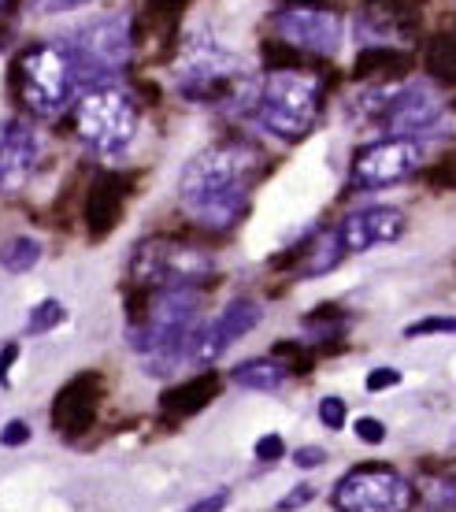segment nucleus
Instances as JSON below:
<instances>
[{"mask_svg": "<svg viewBox=\"0 0 456 512\" xmlns=\"http://www.w3.org/2000/svg\"><path fill=\"white\" fill-rule=\"evenodd\" d=\"M260 160V149L249 141H216L201 149L178 175L182 212L204 231H230L249 208Z\"/></svg>", "mask_w": 456, "mask_h": 512, "instance_id": "nucleus-1", "label": "nucleus"}, {"mask_svg": "<svg viewBox=\"0 0 456 512\" xmlns=\"http://www.w3.org/2000/svg\"><path fill=\"white\" fill-rule=\"evenodd\" d=\"M256 82L245 64L230 49H223L216 38L197 34L182 45L175 64V90L190 104H234V108H253Z\"/></svg>", "mask_w": 456, "mask_h": 512, "instance_id": "nucleus-2", "label": "nucleus"}, {"mask_svg": "<svg viewBox=\"0 0 456 512\" xmlns=\"http://www.w3.org/2000/svg\"><path fill=\"white\" fill-rule=\"evenodd\" d=\"M323 104V78L301 67H271L253 97V119L282 141H301L316 127Z\"/></svg>", "mask_w": 456, "mask_h": 512, "instance_id": "nucleus-3", "label": "nucleus"}, {"mask_svg": "<svg viewBox=\"0 0 456 512\" xmlns=\"http://www.w3.org/2000/svg\"><path fill=\"white\" fill-rule=\"evenodd\" d=\"M15 90L30 116L49 119L64 112L78 90V75L67 45L38 41L15 60Z\"/></svg>", "mask_w": 456, "mask_h": 512, "instance_id": "nucleus-4", "label": "nucleus"}, {"mask_svg": "<svg viewBox=\"0 0 456 512\" xmlns=\"http://www.w3.org/2000/svg\"><path fill=\"white\" fill-rule=\"evenodd\" d=\"M216 275V256L190 242L175 238H149L130 256V279L141 290H197L204 279Z\"/></svg>", "mask_w": 456, "mask_h": 512, "instance_id": "nucleus-5", "label": "nucleus"}, {"mask_svg": "<svg viewBox=\"0 0 456 512\" xmlns=\"http://www.w3.org/2000/svg\"><path fill=\"white\" fill-rule=\"evenodd\" d=\"M138 101L123 86H101L89 90L75 108V134L78 141L93 149L97 156H119L130 149V141L138 138Z\"/></svg>", "mask_w": 456, "mask_h": 512, "instance_id": "nucleus-6", "label": "nucleus"}, {"mask_svg": "<svg viewBox=\"0 0 456 512\" xmlns=\"http://www.w3.org/2000/svg\"><path fill=\"white\" fill-rule=\"evenodd\" d=\"M67 52L75 64L78 86H86V93L112 86V75L130 64V52H134V19L127 12L104 15L97 23L82 26L67 41Z\"/></svg>", "mask_w": 456, "mask_h": 512, "instance_id": "nucleus-7", "label": "nucleus"}, {"mask_svg": "<svg viewBox=\"0 0 456 512\" xmlns=\"http://www.w3.org/2000/svg\"><path fill=\"white\" fill-rule=\"evenodd\" d=\"M416 498V483L390 464L349 468L330 490V505L338 512H408Z\"/></svg>", "mask_w": 456, "mask_h": 512, "instance_id": "nucleus-8", "label": "nucleus"}, {"mask_svg": "<svg viewBox=\"0 0 456 512\" xmlns=\"http://www.w3.org/2000/svg\"><path fill=\"white\" fill-rule=\"evenodd\" d=\"M271 26L282 45L316 52V56H334L345 38V19L330 4H282L271 15Z\"/></svg>", "mask_w": 456, "mask_h": 512, "instance_id": "nucleus-9", "label": "nucleus"}, {"mask_svg": "<svg viewBox=\"0 0 456 512\" xmlns=\"http://www.w3.org/2000/svg\"><path fill=\"white\" fill-rule=\"evenodd\" d=\"M423 164V149L416 138H379L356 149L353 167H349V182L356 190H386L416 175Z\"/></svg>", "mask_w": 456, "mask_h": 512, "instance_id": "nucleus-10", "label": "nucleus"}, {"mask_svg": "<svg viewBox=\"0 0 456 512\" xmlns=\"http://www.w3.org/2000/svg\"><path fill=\"white\" fill-rule=\"evenodd\" d=\"M442 112L445 101L431 82H405V86H390L386 108L375 123L386 130V138H419L438 127Z\"/></svg>", "mask_w": 456, "mask_h": 512, "instance_id": "nucleus-11", "label": "nucleus"}, {"mask_svg": "<svg viewBox=\"0 0 456 512\" xmlns=\"http://www.w3.org/2000/svg\"><path fill=\"white\" fill-rule=\"evenodd\" d=\"M264 320V308L253 297H234L216 320H208L193 334V368H208L212 360H219L238 338L253 331L256 323Z\"/></svg>", "mask_w": 456, "mask_h": 512, "instance_id": "nucleus-12", "label": "nucleus"}, {"mask_svg": "<svg viewBox=\"0 0 456 512\" xmlns=\"http://www.w3.org/2000/svg\"><path fill=\"white\" fill-rule=\"evenodd\" d=\"M342 238L345 253H371L379 245H393L401 234L408 231V216L393 205H368L356 208L334 227Z\"/></svg>", "mask_w": 456, "mask_h": 512, "instance_id": "nucleus-13", "label": "nucleus"}, {"mask_svg": "<svg viewBox=\"0 0 456 512\" xmlns=\"http://www.w3.org/2000/svg\"><path fill=\"white\" fill-rule=\"evenodd\" d=\"M41 164L38 134L23 123L0 130V193H19Z\"/></svg>", "mask_w": 456, "mask_h": 512, "instance_id": "nucleus-14", "label": "nucleus"}, {"mask_svg": "<svg viewBox=\"0 0 456 512\" xmlns=\"http://www.w3.org/2000/svg\"><path fill=\"white\" fill-rule=\"evenodd\" d=\"M119 216H123V193H119V182L101 179L86 197V231L89 238L101 242L104 234H112L119 227Z\"/></svg>", "mask_w": 456, "mask_h": 512, "instance_id": "nucleus-15", "label": "nucleus"}, {"mask_svg": "<svg viewBox=\"0 0 456 512\" xmlns=\"http://www.w3.org/2000/svg\"><path fill=\"white\" fill-rule=\"evenodd\" d=\"M286 379H290V364H282L279 357L241 360L238 368L230 372V383L238 390H253V394H275V390H282Z\"/></svg>", "mask_w": 456, "mask_h": 512, "instance_id": "nucleus-16", "label": "nucleus"}, {"mask_svg": "<svg viewBox=\"0 0 456 512\" xmlns=\"http://www.w3.org/2000/svg\"><path fill=\"white\" fill-rule=\"evenodd\" d=\"M342 256H345V249H342L338 231L319 234L316 242L304 249V260H301V268H297V275H301V279H319V275H327V271L338 268Z\"/></svg>", "mask_w": 456, "mask_h": 512, "instance_id": "nucleus-17", "label": "nucleus"}, {"mask_svg": "<svg viewBox=\"0 0 456 512\" xmlns=\"http://www.w3.org/2000/svg\"><path fill=\"white\" fill-rule=\"evenodd\" d=\"M41 260V242L38 238H30V234H15L8 242L0 245V268L8 271V275H26V271H34Z\"/></svg>", "mask_w": 456, "mask_h": 512, "instance_id": "nucleus-18", "label": "nucleus"}, {"mask_svg": "<svg viewBox=\"0 0 456 512\" xmlns=\"http://www.w3.org/2000/svg\"><path fill=\"white\" fill-rule=\"evenodd\" d=\"M212 394H216V383L212 379H193V383H186V386H178L175 394H167V401H164V409L167 412H197L201 405H208L212 401Z\"/></svg>", "mask_w": 456, "mask_h": 512, "instance_id": "nucleus-19", "label": "nucleus"}, {"mask_svg": "<svg viewBox=\"0 0 456 512\" xmlns=\"http://www.w3.org/2000/svg\"><path fill=\"white\" fill-rule=\"evenodd\" d=\"M416 494L427 501L431 512H456V475H438V479H423Z\"/></svg>", "mask_w": 456, "mask_h": 512, "instance_id": "nucleus-20", "label": "nucleus"}, {"mask_svg": "<svg viewBox=\"0 0 456 512\" xmlns=\"http://www.w3.org/2000/svg\"><path fill=\"white\" fill-rule=\"evenodd\" d=\"M64 320H67V312H64L60 301H41V305L30 308L23 334H30V338H34V334H52Z\"/></svg>", "mask_w": 456, "mask_h": 512, "instance_id": "nucleus-21", "label": "nucleus"}, {"mask_svg": "<svg viewBox=\"0 0 456 512\" xmlns=\"http://www.w3.org/2000/svg\"><path fill=\"white\" fill-rule=\"evenodd\" d=\"M319 423H323L327 431H345V423H349V405H345L338 394L319 397Z\"/></svg>", "mask_w": 456, "mask_h": 512, "instance_id": "nucleus-22", "label": "nucleus"}, {"mask_svg": "<svg viewBox=\"0 0 456 512\" xmlns=\"http://www.w3.org/2000/svg\"><path fill=\"white\" fill-rule=\"evenodd\" d=\"M405 338H431V334H453L456 338V316H423V320L408 323Z\"/></svg>", "mask_w": 456, "mask_h": 512, "instance_id": "nucleus-23", "label": "nucleus"}, {"mask_svg": "<svg viewBox=\"0 0 456 512\" xmlns=\"http://www.w3.org/2000/svg\"><path fill=\"white\" fill-rule=\"evenodd\" d=\"M353 435L360 438L364 446H382V442H386V435H390V427H386L379 416H356Z\"/></svg>", "mask_w": 456, "mask_h": 512, "instance_id": "nucleus-24", "label": "nucleus"}, {"mask_svg": "<svg viewBox=\"0 0 456 512\" xmlns=\"http://www.w3.org/2000/svg\"><path fill=\"white\" fill-rule=\"evenodd\" d=\"M405 383V375L401 368H390V364H382V368H371L368 379H364V390L368 394H382V390H393V386Z\"/></svg>", "mask_w": 456, "mask_h": 512, "instance_id": "nucleus-25", "label": "nucleus"}, {"mask_svg": "<svg viewBox=\"0 0 456 512\" xmlns=\"http://www.w3.org/2000/svg\"><path fill=\"white\" fill-rule=\"evenodd\" d=\"M316 483H297V487L286 494V498H279V505H275V512H297V509H304L308 501H316Z\"/></svg>", "mask_w": 456, "mask_h": 512, "instance_id": "nucleus-26", "label": "nucleus"}, {"mask_svg": "<svg viewBox=\"0 0 456 512\" xmlns=\"http://www.w3.org/2000/svg\"><path fill=\"white\" fill-rule=\"evenodd\" d=\"M256 461H264V464H275L279 457H286V442H282V435H260L256 438Z\"/></svg>", "mask_w": 456, "mask_h": 512, "instance_id": "nucleus-27", "label": "nucleus"}, {"mask_svg": "<svg viewBox=\"0 0 456 512\" xmlns=\"http://www.w3.org/2000/svg\"><path fill=\"white\" fill-rule=\"evenodd\" d=\"M234 501V494H230V487H219V490H212V494H204L201 501H193L190 509L186 512H223Z\"/></svg>", "mask_w": 456, "mask_h": 512, "instance_id": "nucleus-28", "label": "nucleus"}, {"mask_svg": "<svg viewBox=\"0 0 456 512\" xmlns=\"http://www.w3.org/2000/svg\"><path fill=\"white\" fill-rule=\"evenodd\" d=\"M26 442H30V423H26V420H8V423H4V431H0V446L15 449V446H26Z\"/></svg>", "mask_w": 456, "mask_h": 512, "instance_id": "nucleus-29", "label": "nucleus"}, {"mask_svg": "<svg viewBox=\"0 0 456 512\" xmlns=\"http://www.w3.org/2000/svg\"><path fill=\"white\" fill-rule=\"evenodd\" d=\"M297 468H304V472H312V468H319V464H327V449L323 446H301V449H293V457H290Z\"/></svg>", "mask_w": 456, "mask_h": 512, "instance_id": "nucleus-30", "label": "nucleus"}, {"mask_svg": "<svg viewBox=\"0 0 456 512\" xmlns=\"http://www.w3.org/2000/svg\"><path fill=\"white\" fill-rule=\"evenodd\" d=\"M82 4H89V0H38V12L60 15V12H75V8H82Z\"/></svg>", "mask_w": 456, "mask_h": 512, "instance_id": "nucleus-31", "label": "nucleus"}, {"mask_svg": "<svg viewBox=\"0 0 456 512\" xmlns=\"http://www.w3.org/2000/svg\"><path fill=\"white\" fill-rule=\"evenodd\" d=\"M15 357H19V342H8V346L0 349V386L12 383V379H8V372H12Z\"/></svg>", "mask_w": 456, "mask_h": 512, "instance_id": "nucleus-32", "label": "nucleus"}, {"mask_svg": "<svg viewBox=\"0 0 456 512\" xmlns=\"http://www.w3.org/2000/svg\"><path fill=\"white\" fill-rule=\"evenodd\" d=\"M4 4H8V0H0V8H4Z\"/></svg>", "mask_w": 456, "mask_h": 512, "instance_id": "nucleus-33", "label": "nucleus"}]
</instances>
